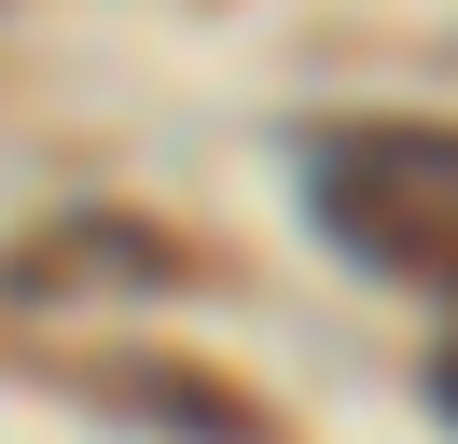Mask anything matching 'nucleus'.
<instances>
[{
	"instance_id": "1",
	"label": "nucleus",
	"mask_w": 458,
	"mask_h": 444,
	"mask_svg": "<svg viewBox=\"0 0 458 444\" xmlns=\"http://www.w3.org/2000/svg\"><path fill=\"white\" fill-rule=\"evenodd\" d=\"M292 166L347 264L403 292H458V125H319Z\"/></svg>"
},
{
	"instance_id": "2",
	"label": "nucleus",
	"mask_w": 458,
	"mask_h": 444,
	"mask_svg": "<svg viewBox=\"0 0 458 444\" xmlns=\"http://www.w3.org/2000/svg\"><path fill=\"white\" fill-rule=\"evenodd\" d=\"M153 416H195V431H223V444H264V403L250 388H223V375H181V361H153V375H125Z\"/></svg>"
},
{
	"instance_id": "3",
	"label": "nucleus",
	"mask_w": 458,
	"mask_h": 444,
	"mask_svg": "<svg viewBox=\"0 0 458 444\" xmlns=\"http://www.w3.org/2000/svg\"><path fill=\"white\" fill-rule=\"evenodd\" d=\"M430 403H445V416H458V333H445V361H430Z\"/></svg>"
}]
</instances>
